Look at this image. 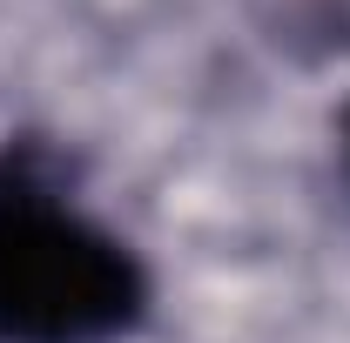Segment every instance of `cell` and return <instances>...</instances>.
<instances>
[{
    "mask_svg": "<svg viewBox=\"0 0 350 343\" xmlns=\"http://www.w3.org/2000/svg\"><path fill=\"white\" fill-rule=\"evenodd\" d=\"M148 310L142 262L47 195H0V343H115Z\"/></svg>",
    "mask_w": 350,
    "mask_h": 343,
    "instance_id": "6da1fadb",
    "label": "cell"
},
{
    "mask_svg": "<svg viewBox=\"0 0 350 343\" xmlns=\"http://www.w3.org/2000/svg\"><path fill=\"white\" fill-rule=\"evenodd\" d=\"M344 141H350V122H344Z\"/></svg>",
    "mask_w": 350,
    "mask_h": 343,
    "instance_id": "7a4b0ae2",
    "label": "cell"
}]
</instances>
